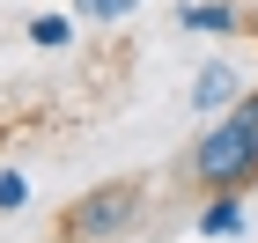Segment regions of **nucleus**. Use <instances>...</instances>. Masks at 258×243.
<instances>
[{
    "instance_id": "9d476101",
    "label": "nucleus",
    "mask_w": 258,
    "mask_h": 243,
    "mask_svg": "<svg viewBox=\"0 0 258 243\" xmlns=\"http://www.w3.org/2000/svg\"><path fill=\"white\" fill-rule=\"evenodd\" d=\"M251 30H258V15H251Z\"/></svg>"
},
{
    "instance_id": "423d86ee",
    "label": "nucleus",
    "mask_w": 258,
    "mask_h": 243,
    "mask_svg": "<svg viewBox=\"0 0 258 243\" xmlns=\"http://www.w3.org/2000/svg\"><path fill=\"white\" fill-rule=\"evenodd\" d=\"M30 44H37V52H67V44H74L67 15H30Z\"/></svg>"
},
{
    "instance_id": "0eeeda50",
    "label": "nucleus",
    "mask_w": 258,
    "mask_h": 243,
    "mask_svg": "<svg viewBox=\"0 0 258 243\" xmlns=\"http://www.w3.org/2000/svg\"><path fill=\"white\" fill-rule=\"evenodd\" d=\"M229 118H236V133H243V140L258 147V89H243V96L229 103Z\"/></svg>"
},
{
    "instance_id": "39448f33",
    "label": "nucleus",
    "mask_w": 258,
    "mask_h": 243,
    "mask_svg": "<svg viewBox=\"0 0 258 243\" xmlns=\"http://www.w3.org/2000/svg\"><path fill=\"white\" fill-rule=\"evenodd\" d=\"M199 236H243V192H207Z\"/></svg>"
},
{
    "instance_id": "6e6552de",
    "label": "nucleus",
    "mask_w": 258,
    "mask_h": 243,
    "mask_svg": "<svg viewBox=\"0 0 258 243\" xmlns=\"http://www.w3.org/2000/svg\"><path fill=\"white\" fill-rule=\"evenodd\" d=\"M74 8H81L89 22H118V15H133L140 0H74Z\"/></svg>"
},
{
    "instance_id": "20e7f679",
    "label": "nucleus",
    "mask_w": 258,
    "mask_h": 243,
    "mask_svg": "<svg viewBox=\"0 0 258 243\" xmlns=\"http://www.w3.org/2000/svg\"><path fill=\"white\" fill-rule=\"evenodd\" d=\"M177 22H184V30H207V37H229V30H243V15L229 8V0H184V8H177Z\"/></svg>"
},
{
    "instance_id": "f257e3e1",
    "label": "nucleus",
    "mask_w": 258,
    "mask_h": 243,
    "mask_svg": "<svg viewBox=\"0 0 258 243\" xmlns=\"http://www.w3.org/2000/svg\"><path fill=\"white\" fill-rule=\"evenodd\" d=\"M140 214H148V184L140 177H103V184H89L81 199L59 206L52 243H118V236L140 228Z\"/></svg>"
},
{
    "instance_id": "1a4fd4ad",
    "label": "nucleus",
    "mask_w": 258,
    "mask_h": 243,
    "mask_svg": "<svg viewBox=\"0 0 258 243\" xmlns=\"http://www.w3.org/2000/svg\"><path fill=\"white\" fill-rule=\"evenodd\" d=\"M22 199H30V177L22 170H0V214H15Z\"/></svg>"
},
{
    "instance_id": "f03ea898",
    "label": "nucleus",
    "mask_w": 258,
    "mask_h": 243,
    "mask_svg": "<svg viewBox=\"0 0 258 243\" xmlns=\"http://www.w3.org/2000/svg\"><path fill=\"white\" fill-rule=\"evenodd\" d=\"M184 177H192L199 192H251V184H258V147L236 133V118H229V111H221V118L192 140Z\"/></svg>"
},
{
    "instance_id": "7ed1b4c3",
    "label": "nucleus",
    "mask_w": 258,
    "mask_h": 243,
    "mask_svg": "<svg viewBox=\"0 0 258 243\" xmlns=\"http://www.w3.org/2000/svg\"><path fill=\"white\" fill-rule=\"evenodd\" d=\"M236 96H243V74H236L229 59H207V66L192 74V89H184V103H192L199 118H221V111H229Z\"/></svg>"
}]
</instances>
